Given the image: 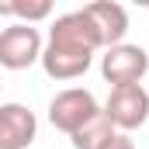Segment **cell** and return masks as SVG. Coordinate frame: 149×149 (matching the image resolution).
<instances>
[{
    "label": "cell",
    "instance_id": "3",
    "mask_svg": "<svg viewBox=\"0 0 149 149\" xmlns=\"http://www.w3.org/2000/svg\"><path fill=\"white\" fill-rule=\"evenodd\" d=\"M149 73V52L142 45H111L104 49L101 56V76L111 83V87H132V83H142V76Z\"/></svg>",
    "mask_w": 149,
    "mask_h": 149
},
{
    "label": "cell",
    "instance_id": "6",
    "mask_svg": "<svg viewBox=\"0 0 149 149\" xmlns=\"http://www.w3.org/2000/svg\"><path fill=\"white\" fill-rule=\"evenodd\" d=\"M38 135V118L31 108L10 101L0 104V149H28Z\"/></svg>",
    "mask_w": 149,
    "mask_h": 149
},
{
    "label": "cell",
    "instance_id": "8",
    "mask_svg": "<svg viewBox=\"0 0 149 149\" xmlns=\"http://www.w3.org/2000/svg\"><path fill=\"white\" fill-rule=\"evenodd\" d=\"M114 135V125H111V118L104 114V108L94 114L83 128H76L73 135H70V142H73V149H104L108 142H111Z\"/></svg>",
    "mask_w": 149,
    "mask_h": 149
},
{
    "label": "cell",
    "instance_id": "2",
    "mask_svg": "<svg viewBox=\"0 0 149 149\" xmlns=\"http://www.w3.org/2000/svg\"><path fill=\"white\" fill-rule=\"evenodd\" d=\"M42 49H45V42H42V31H38L35 24H17V21H10L3 31H0V66L3 70H28V66H35L38 59H42Z\"/></svg>",
    "mask_w": 149,
    "mask_h": 149
},
{
    "label": "cell",
    "instance_id": "1",
    "mask_svg": "<svg viewBox=\"0 0 149 149\" xmlns=\"http://www.w3.org/2000/svg\"><path fill=\"white\" fill-rule=\"evenodd\" d=\"M104 49L97 24L87 17V10H66L52 21L49 42L42 49V70L52 80H76L90 70L94 56Z\"/></svg>",
    "mask_w": 149,
    "mask_h": 149
},
{
    "label": "cell",
    "instance_id": "7",
    "mask_svg": "<svg viewBox=\"0 0 149 149\" xmlns=\"http://www.w3.org/2000/svg\"><path fill=\"white\" fill-rule=\"evenodd\" d=\"M83 10H87V17L97 24L104 49L125 42V35H128V10H125L121 3H114V0H94V3H87Z\"/></svg>",
    "mask_w": 149,
    "mask_h": 149
},
{
    "label": "cell",
    "instance_id": "4",
    "mask_svg": "<svg viewBox=\"0 0 149 149\" xmlns=\"http://www.w3.org/2000/svg\"><path fill=\"white\" fill-rule=\"evenodd\" d=\"M104 114L111 118L114 132H135L149 121V90L142 83L132 87H111V97L104 104Z\"/></svg>",
    "mask_w": 149,
    "mask_h": 149
},
{
    "label": "cell",
    "instance_id": "5",
    "mask_svg": "<svg viewBox=\"0 0 149 149\" xmlns=\"http://www.w3.org/2000/svg\"><path fill=\"white\" fill-rule=\"evenodd\" d=\"M97 111H101L97 97H94L90 90H83V87L59 90V94L49 101V121H52L59 132H66V135H73L76 128H83Z\"/></svg>",
    "mask_w": 149,
    "mask_h": 149
},
{
    "label": "cell",
    "instance_id": "9",
    "mask_svg": "<svg viewBox=\"0 0 149 149\" xmlns=\"http://www.w3.org/2000/svg\"><path fill=\"white\" fill-rule=\"evenodd\" d=\"M0 17H14L17 24H38L52 17V0H0Z\"/></svg>",
    "mask_w": 149,
    "mask_h": 149
},
{
    "label": "cell",
    "instance_id": "10",
    "mask_svg": "<svg viewBox=\"0 0 149 149\" xmlns=\"http://www.w3.org/2000/svg\"><path fill=\"white\" fill-rule=\"evenodd\" d=\"M104 149H135V142H132L128 135H121V132H118V135H114V139H111Z\"/></svg>",
    "mask_w": 149,
    "mask_h": 149
}]
</instances>
